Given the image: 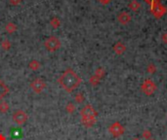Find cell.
<instances>
[{
  "mask_svg": "<svg viewBox=\"0 0 167 140\" xmlns=\"http://www.w3.org/2000/svg\"><path fill=\"white\" fill-rule=\"evenodd\" d=\"M81 78L72 69H67L59 79V84L68 93H72L80 85Z\"/></svg>",
  "mask_w": 167,
  "mask_h": 140,
  "instance_id": "6da1fadb",
  "label": "cell"
},
{
  "mask_svg": "<svg viewBox=\"0 0 167 140\" xmlns=\"http://www.w3.org/2000/svg\"><path fill=\"white\" fill-rule=\"evenodd\" d=\"M80 115L82 117V120H96L95 118L98 115V113L91 105H85L83 109L80 111Z\"/></svg>",
  "mask_w": 167,
  "mask_h": 140,
  "instance_id": "7a4b0ae2",
  "label": "cell"
},
{
  "mask_svg": "<svg viewBox=\"0 0 167 140\" xmlns=\"http://www.w3.org/2000/svg\"><path fill=\"white\" fill-rule=\"evenodd\" d=\"M46 50L49 52H56L61 48V42L57 37L55 36H50L44 43Z\"/></svg>",
  "mask_w": 167,
  "mask_h": 140,
  "instance_id": "3957f363",
  "label": "cell"
},
{
  "mask_svg": "<svg viewBox=\"0 0 167 140\" xmlns=\"http://www.w3.org/2000/svg\"><path fill=\"white\" fill-rule=\"evenodd\" d=\"M151 12L152 14L155 16V18H161L162 16H164L167 13V9L165 8V6H163L160 2H156L155 4H152L151 6Z\"/></svg>",
  "mask_w": 167,
  "mask_h": 140,
  "instance_id": "277c9868",
  "label": "cell"
},
{
  "mask_svg": "<svg viewBox=\"0 0 167 140\" xmlns=\"http://www.w3.org/2000/svg\"><path fill=\"white\" fill-rule=\"evenodd\" d=\"M155 90H156V85L155 82H152V80H149V79L145 80V82L142 85V91L145 94L152 95L155 91Z\"/></svg>",
  "mask_w": 167,
  "mask_h": 140,
  "instance_id": "5b68a950",
  "label": "cell"
},
{
  "mask_svg": "<svg viewBox=\"0 0 167 140\" xmlns=\"http://www.w3.org/2000/svg\"><path fill=\"white\" fill-rule=\"evenodd\" d=\"M109 131L111 132L112 136L118 137V136H120V135H122L123 132H124V128H123L120 122H113L112 125H111V126L109 128Z\"/></svg>",
  "mask_w": 167,
  "mask_h": 140,
  "instance_id": "8992f818",
  "label": "cell"
},
{
  "mask_svg": "<svg viewBox=\"0 0 167 140\" xmlns=\"http://www.w3.org/2000/svg\"><path fill=\"white\" fill-rule=\"evenodd\" d=\"M28 117L26 115V113L22 110H18L13 114V121L18 125H24L28 121Z\"/></svg>",
  "mask_w": 167,
  "mask_h": 140,
  "instance_id": "52a82bcc",
  "label": "cell"
},
{
  "mask_svg": "<svg viewBox=\"0 0 167 140\" xmlns=\"http://www.w3.org/2000/svg\"><path fill=\"white\" fill-rule=\"evenodd\" d=\"M46 87V83L44 82L41 78H37L30 84V88L35 91L36 94H40L41 91L45 89Z\"/></svg>",
  "mask_w": 167,
  "mask_h": 140,
  "instance_id": "ba28073f",
  "label": "cell"
},
{
  "mask_svg": "<svg viewBox=\"0 0 167 140\" xmlns=\"http://www.w3.org/2000/svg\"><path fill=\"white\" fill-rule=\"evenodd\" d=\"M117 21L123 25H126L127 24H129V21H131V16L127 12H121L120 14H118L117 16Z\"/></svg>",
  "mask_w": 167,
  "mask_h": 140,
  "instance_id": "9c48e42d",
  "label": "cell"
},
{
  "mask_svg": "<svg viewBox=\"0 0 167 140\" xmlns=\"http://www.w3.org/2000/svg\"><path fill=\"white\" fill-rule=\"evenodd\" d=\"M113 50H114V52H116L117 55H122L123 52H125V50H126V47H125V45L123 43H121V42H117L115 45L113 46Z\"/></svg>",
  "mask_w": 167,
  "mask_h": 140,
  "instance_id": "30bf717a",
  "label": "cell"
},
{
  "mask_svg": "<svg viewBox=\"0 0 167 140\" xmlns=\"http://www.w3.org/2000/svg\"><path fill=\"white\" fill-rule=\"evenodd\" d=\"M129 8L131 9L132 11H134V12H137L139 9L141 8V4L137 1V0H133V1H131L129 3Z\"/></svg>",
  "mask_w": 167,
  "mask_h": 140,
  "instance_id": "8fae6325",
  "label": "cell"
},
{
  "mask_svg": "<svg viewBox=\"0 0 167 140\" xmlns=\"http://www.w3.org/2000/svg\"><path fill=\"white\" fill-rule=\"evenodd\" d=\"M7 91H8L7 87L4 85L1 81H0V99H1L3 96L7 94Z\"/></svg>",
  "mask_w": 167,
  "mask_h": 140,
  "instance_id": "7c38bea8",
  "label": "cell"
},
{
  "mask_svg": "<svg viewBox=\"0 0 167 140\" xmlns=\"http://www.w3.org/2000/svg\"><path fill=\"white\" fill-rule=\"evenodd\" d=\"M29 67L32 68V70H34V71H36V70H37L39 67H40V64H39L38 61H36V60H32V61H30Z\"/></svg>",
  "mask_w": 167,
  "mask_h": 140,
  "instance_id": "4fadbf2b",
  "label": "cell"
},
{
  "mask_svg": "<svg viewBox=\"0 0 167 140\" xmlns=\"http://www.w3.org/2000/svg\"><path fill=\"white\" fill-rule=\"evenodd\" d=\"M8 109H9V106H8V104L6 102H1V103H0V112L5 113Z\"/></svg>",
  "mask_w": 167,
  "mask_h": 140,
  "instance_id": "5bb4252c",
  "label": "cell"
},
{
  "mask_svg": "<svg viewBox=\"0 0 167 140\" xmlns=\"http://www.w3.org/2000/svg\"><path fill=\"white\" fill-rule=\"evenodd\" d=\"M6 29H7V31H9L10 33H12V32H14V30L16 29V26L13 24L12 23H9L8 24H7V26H6Z\"/></svg>",
  "mask_w": 167,
  "mask_h": 140,
  "instance_id": "9a60e30c",
  "label": "cell"
},
{
  "mask_svg": "<svg viewBox=\"0 0 167 140\" xmlns=\"http://www.w3.org/2000/svg\"><path fill=\"white\" fill-rule=\"evenodd\" d=\"M147 70H148V72L149 73H151V74H152V73H155V70H156V68H155V64H152V63H151L148 66V68H147Z\"/></svg>",
  "mask_w": 167,
  "mask_h": 140,
  "instance_id": "2e32d148",
  "label": "cell"
},
{
  "mask_svg": "<svg viewBox=\"0 0 167 140\" xmlns=\"http://www.w3.org/2000/svg\"><path fill=\"white\" fill-rule=\"evenodd\" d=\"M67 110L68 113H73L74 111H75V107H74V105L72 103H69L67 106Z\"/></svg>",
  "mask_w": 167,
  "mask_h": 140,
  "instance_id": "e0dca14e",
  "label": "cell"
},
{
  "mask_svg": "<svg viewBox=\"0 0 167 140\" xmlns=\"http://www.w3.org/2000/svg\"><path fill=\"white\" fill-rule=\"evenodd\" d=\"M99 80H100V78H98L97 76H93L91 79H90V82H91V84L92 85H97L99 83Z\"/></svg>",
  "mask_w": 167,
  "mask_h": 140,
  "instance_id": "ac0fdd59",
  "label": "cell"
},
{
  "mask_svg": "<svg viewBox=\"0 0 167 140\" xmlns=\"http://www.w3.org/2000/svg\"><path fill=\"white\" fill-rule=\"evenodd\" d=\"M143 136L146 139H149V137H151V131H149V130H145L144 133H143Z\"/></svg>",
  "mask_w": 167,
  "mask_h": 140,
  "instance_id": "d6986e66",
  "label": "cell"
},
{
  "mask_svg": "<svg viewBox=\"0 0 167 140\" xmlns=\"http://www.w3.org/2000/svg\"><path fill=\"white\" fill-rule=\"evenodd\" d=\"M22 0H9V2H10V4H12V5H19V4L21 3Z\"/></svg>",
  "mask_w": 167,
  "mask_h": 140,
  "instance_id": "ffe728a7",
  "label": "cell"
},
{
  "mask_svg": "<svg viewBox=\"0 0 167 140\" xmlns=\"http://www.w3.org/2000/svg\"><path fill=\"white\" fill-rule=\"evenodd\" d=\"M98 1L101 4H103V5H108V4H109L112 2V0H98Z\"/></svg>",
  "mask_w": 167,
  "mask_h": 140,
  "instance_id": "44dd1931",
  "label": "cell"
},
{
  "mask_svg": "<svg viewBox=\"0 0 167 140\" xmlns=\"http://www.w3.org/2000/svg\"><path fill=\"white\" fill-rule=\"evenodd\" d=\"M148 4H149V5H152V4H155V3H156V2H159L160 0H145Z\"/></svg>",
  "mask_w": 167,
  "mask_h": 140,
  "instance_id": "7402d4cb",
  "label": "cell"
},
{
  "mask_svg": "<svg viewBox=\"0 0 167 140\" xmlns=\"http://www.w3.org/2000/svg\"><path fill=\"white\" fill-rule=\"evenodd\" d=\"M161 39H162V41H163L164 43H166V44H167V33L162 34V37H161Z\"/></svg>",
  "mask_w": 167,
  "mask_h": 140,
  "instance_id": "603a6c76",
  "label": "cell"
},
{
  "mask_svg": "<svg viewBox=\"0 0 167 140\" xmlns=\"http://www.w3.org/2000/svg\"><path fill=\"white\" fill-rule=\"evenodd\" d=\"M76 100H77V102H82V100H83V96L81 94H78L76 96Z\"/></svg>",
  "mask_w": 167,
  "mask_h": 140,
  "instance_id": "cb8c5ba5",
  "label": "cell"
},
{
  "mask_svg": "<svg viewBox=\"0 0 167 140\" xmlns=\"http://www.w3.org/2000/svg\"><path fill=\"white\" fill-rule=\"evenodd\" d=\"M132 140H140V139H138V138H133Z\"/></svg>",
  "mask_w": 167,
  "mask_h": 140,
  "instance_id": "d4e9b609",
  "label": "cell"
},
{
  "mask_svg": "<svg viewBox=\"0 0 167 140\" xmlns=\"http://www.w3.org/2000/svg\"><path fill=\"white\" fill-rule=\"evenodd\" d=\"M149 140H155V139H149Z\"/></svg>",
  "mask_w": 167,
  "mask_h": 140,
  "instance_id": "484cf974",
  "label": "cell"
}]
</instances>
